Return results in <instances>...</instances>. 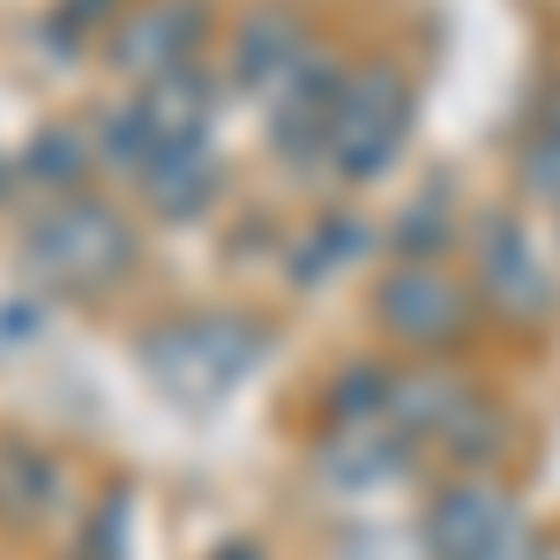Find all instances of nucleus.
Masks as SVG:
<instances>
[{
  "instance_id": "1",
  "label": "nucleus",
  "mask_w": 560,
  "mask_h": 560,
  "mask_svg": "<svg viewBox=\"0 0 560 560\" xmlns=\"http://www.w3.org/2000/svg\"><path fill=\"white\" fill-rule=\"evenodd\" d=\"M15 269L23 284L52 300H113L142 269V224H135L113 195H68V202H38L15 232Z\"/></svg>"
},
{
  "instance_id": "2",
  "label": "nucleus",
  "mask_w": 560,
  "mask_h": 560,
  "mask_svg": "<svg viewBox=\"0 0 560 560\" xmlns=\"http://www.w3.org/2000/svg\"><path fill=\"white\" fill-rule=\"evenodd\" d=\"M269 359V322L247 306H187L135 337V366L173 411H210Z\"/></svg>"
},
{
  "instance_id": "3",
  "label": "nucleus",
  "mask_w": 560,
  "mask_h": 560,
  "mask_svg": "<svg viewBox=\"0 0 560 560\" xmlns=\"http://www.w3.org/2000/svg\"><path fill=\"white\" fill-rule=\"evenodd\" d=\"M419 560H546V538L501 471H441L419 509Z\"/></svg>"
},
{
  "instance_id": "4",
  "label": "nucleus",
  "mask_w": 560,
  "mask_h": 560,
  "mask_svg": "<svg viewBox=\"0 0 560 560\" xmlns=\"http://www.w3.org/2000/svg\"><path fill=\"white\" fill-rule=\"evenodd\" d=\"M419 128V83L396 52H374V60H351L345 105H337V128H329V150H322V173L337 187H374V179L396 173L404 142Z\"/></svg>"
},
{
  "instance_id": "5",
  "label": "nucleus",
  "mask_w": 560,
  "mask_h": 560,
  "mask_svg": "<svg viewBox=\"0 0 560 560\" xmlns=\"http://www.w3.org/2000/svg\"><path fill=\"white\" fill-rule=\"evenodd\" d=\"M366 314L404 359H456L478 337V292L456 261H388Z\"/></svg>"
},
{
  "instance_id": "6",
  "label": "nucleus",
  "mask_w": 560,
  "mask_h": 560,
  "mask_svg": "<svg viewBox=\"0 0 560 560\" xmlns=\"http://www.w3.org/2000/svg\"><path fill=\"white\" fill-rule=\"evenodd\" d=\"M464 255H471L464 277H471V292H478V314H493L501 329H546L553 322L560 269L516 210L464 217Z\"/></svg>"
},
{
  "instance_id": "7",
  "label": "nucleus",
  "mask_w": 560,
  "mask_h": 560,
  "mask_svg": "<svg viewBox=\"0 0 560 560\" xmlns=\"http://www.w3.org/2000/svg\"><path fill=\"white\" fill-rule=\"evenodd\" d=\"M351 60L329 38L306 45V60L292 68V83L261 105V142H269V165L284 173H322V150H329V128H337V105H345Z\"/></svg>"
},
{
  "instance_id": "8",
  "label": "nucleus",
  "mask_w": 560,
  "mask_h": 560,
  "mask_svg": "<svg viewBox=\"0 0 560 560\" xmlns=\"http://www.w3.org/2000/svg\"><path fill=\"white\" fill-rule=\"evenodd\" d=\"M217 38V0H128L120 23L105 31V68L128 90L195 68Z\"/></svg>"
},
{
  "instance_id": "9",
  "label": "nucleus",
  "mask_w": 560,
  "mask_h": 560,
  "mask_svg": "<svg viewBox=\"0 0 560 560\" xmlns=\"http://www.w3.org/2000/svg\"><path fill=\"white\" fill-rule=\"evenodd\" d=\"M306 15L300 0H247L224 31V97H247V105H269L277 90L292 83V68L306 60Z\"/></svg>"
},
{
  "instance_id": "10",
  "label": "nucleus",
  "mask_w": 560,
  "mask_h": 560,
  "mask_svg": "<svg viewBox=\"0 0 560 560\" xmlns=\"http://www.w3.org/2000/svg\"><path fill=\"white\" fill-rule=\"evenodd\" d=\"M374 247H382V224L359 210V202H329V210H314L300 232L284 240L277 277H284L292 292H306V300H314V292H337V284H345V277L374 255Z\"/></svg>"
},
{
  "instance_id": "11",
  "label": "nucleus",
  "mask_w": 560,
  "mask_h": 560,
  "mask_svg": "<svg viewBox=\"0 0 560 560\" xmlns=\"http://www.w3.org/2000/svg\"><path fill=\"white\" fill-rule=\"evenodd\" d=\"M135 195L158 224H202V217L232 195V165L217 142H179V150H158L142 173H135Z\"/></svg>"
},
{
  "instance_id": "12",
  "label": "nucleus",
  "mask_w": 560,
  "mask_h": 560,
  "mask_svg": "<svg viewBox=\"0 0 560 560\" xmlns=\"http://www.w3.org/2000/svg\"><path fill=\"white\" fill-rule=\"evenodd\" d=\"M314 478H322L329 493L374 501L382 486L419 478V448L396 441L388 427H322V441H314Z\"/></svg>"
},
{
  "instance_id": "13",
  "label": "nucleus",
  "mask_w": 560,
  "mask_h": 560,
  "mask_svg": "<svg viewBox=\"0 0 560 560\" xmlns=\"http://www.w3.org/2000/svg\"><path fill=\"white\" fill-rule=\"evenodd\" d=\"M60 516H68V464L45 441L0 433V523L31 538V530H60Z\"/></svg>"
},
{
  "instance_id": "14",
  "label": "nucleus",
  "mask_w": 560,
  "mask_h": 560,
  "mask_svg": "<svg viewBox=\"0 0 560 560\" xmlns=\"http://www.w3.org/2000/svg\"><path fill=\"white\" fill-rule=\"evenodd\" d=\"M142 120L158 135V150H179V142H217V120H224V75L210 60L179 68V75H158V83L135 90Z\"/></svg>"
},
{
  "instance_id": "15",
  "label": "nucleus",
  "mask_w": 560,
  "mask_h": 560,
  "mask_svg": "<svg viewBox=\"0 0 560 560\" xmlns=\"http://www.w3.org/2000/svg\"><path fill=\"white\" fill-rule=\"evenodd\" d=\"M8 165H15V187H31L38 202H68V195H90L97 187V158H90L83 120H45V128H31V142Z\"/></svg>"
},
{
  "instance_id": "16",
  "label": "nucleus",
  "mask_w": 560,
  "mask_h": 560,
  "mask_svg": "<svg viewBox=\"0 0 560 560\" xmlns=\"http://www.w3.org/2000/svg\"><path fill=\"white\" fill-rule=\"evenodd\" d=\"M456 240H464V232H456V195H448V179H427V195H411V202L396 210V224L382 232L388 261H448Z\"/></svg>"
},
{
  "instance_id": "17",
  "label": "nucleus",
  "mask_w": 560,
  "mask_h": 560,
  "mask_svg": "<svg viewBox=\"0 0 560 560\" xmlns=\"http://www.w3.org/2000/svg\"><path fill=\"white\" fill-rule=\"evenodd\" d=\"M388 366H396V359H345V366L322 382V427H382Z\"/></svg>"
},
{
  "instance_id": "18",
  "label": "nucleus",
  "mask_w": 560,
  "mask_h": 560,
  "mask_svg": "<svg viewBox=\"0 0 560 560\" xmlns=\"http://www.w3.org/2000/svg\"><path fill=\"white\" fill-rule=\"evenodd\" d=\"M135 553V493L105 486L83 516L68 523V560H128Z\"/></svg>"
},
{
  "instance_id": "19",
  "label": "nucleus",
  "mask_w": 560,
  "mask_h": 560,
  "mask_svg": "<svg viewBox=\"0 0 560 560\" xmlns=\"http://www.w3.org/2000/svg\"><path fill=\"white\" fill-rule=\"evenodd\" d=\"M523 195L530 202H560V75L546 83V97H538V120H530V142H523Z\"/></svg>"
},
{
  "instance_id": "20",
  "label": "nucleus",
  "mask_w": 560,
  "mask_h": 560,
  "mask_svg": "<svg viewBox=\"0 0 560 560\" xmlns=\"http://www.w3.org/2000/svg\"><path fill=\"white\" fill-rule=\"evenodd\" d=\"M120 8H128V0H52V15L38 23L45 60H75L90 38L105 45V31L120 23Z\"/></svg>"
},
{
  "instance_id": "21",
  "label": "nucleus",
  "mask_w": 560,
  "mask_h": 560,
  "mask_svg": "<svg viewBox=\"0 0 560 560\" xmlns=\"http://www.w3.org/2000/svg\"><path fill=\"white\" fill-rule=\"evenodd\" d=\"M45 322H52V306H45L31 284H8V292H0V359L38 351L45 345Z\"/></svg>"
},
{
  "instance_id": "22",
  "label": "nucleus",
  "mask_w": 560,
  "mask_h": 560,
  "mask_svg": "<svg viewBox=\"0 0 560 560\" xmlns=\"http://www.w3.org/2000/svg\"><path fill=\"white\" fill-rule=\"evenodd\" d=\"M202 560H269V546H261V538H217Z\"/></svg>"
},
{
  "instance_id": "23",
  "label": "nucleus",
  "mask_w": 560,
  "mask_h": 560,
  "mask_svg": "<svg viewBox=\"0 0 560 560\" xmlns=\"http://www.w3.org/2000/svg\"><path fill=\"white\" fill-rule=\"evenodd\" d=\"M8 187H15V165H8V158H0V195H8Z\"/></svg>"
}]
</instances>
